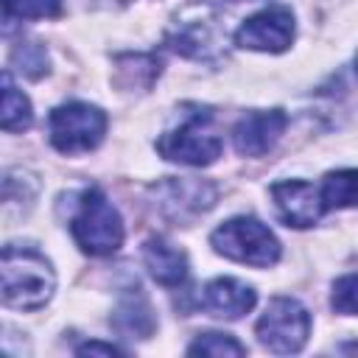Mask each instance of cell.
<instances>
[{
	"instance_id": "9a60e30c",
	"label": "cell",
	"mask_w": 358,
	"mask_h": 358,
	"mask_svg": "<svg viewBox=\"0 0 358 358\" xmlns=\"http://www.w3.org/2000/svg\"><path fill=\"white\" fill-rule=\"evenodd\" d=\"M115 327L123 330V333H129V336L134 333L140 338H145L154 330V316H151V308H148L145 296L140 294V288L120 302V308L115 313Z\"/></svg>"
},
{
	"instance_id": "ac0fdd59",
	"label": "cell",
	"mask_w": 358,
	"mask_h": 358,
	"mask_svg": "<svg viewBox=\"0 0 358 358\" xmlns=\"http://www.w3.org/2000/svg\"><path fill=\"white\" fill-rule=\"evenodd\" d=\"M14 64H20L22 76L28 78H39L42 73H48V53L39 42H20V48H14L11 53Z\"/></svg>"
},
{
	"instance_id": "7a4b0ae2",
	"label": "cell",
	"mask_w": 358,
	"mask_h": 358,
	"mask_svg": "<svg viewBox=\"0 0 358 358\" xmlns=\"http://www.w3.org/2000/svg\"><path fill=\"white\" fill-rule=\"evenodd\" d=\"M70 229H73L76 243L87 255H95V257L115 255L126 235L120 213L98 187H90L81 193V201H78Z\"/></svg>"
},
{
	"instance_id": "8fae6325",
	"label": "cell",
	"mask_w": 358,
	"mask_h": 358,
	"mask_svg": "<svg viewBox=\"0 0 358 358\" xmlns=\"http://www.w3.org/2000/svg\"><path fill=\"white\" fill-rule=\"evenodd\" d=\"M255 302H257L255 288L235 277H215L201 291L204 310L218 319H241L255 308Z\"/></svg>"
},
{
	"instance_id": "4fadbf2b",
	"label": "cell",
	"mask_w": 358,
	"mask_h": 358,
	"mask_svg": "<svg viewBox=\"0 0 358 358\" xmlns=\"http://www.w3.org/2000/svg\"><path fill=\"white\" fill-rule=\"evenodd\" d=\"M34 120L31 112V101L25 98V92L17 90L11 73H3V106H0V126L6 131H25Z\"/></svg>"
},
{
	"instance_id": "2e32d148",
	"label": "cell",
	"mask_w": 358,
	"mask_h": 358,
	"mask_svg": "<svg viewBox=\"0 0 358 358\" xmlns=\"http://www.w3.org/2000/svg\"><path fill=\"white\" fill-rule=\"evenodd\" d=\"M190 355H243L246 347L235 341L229 333H201L190 347Z\"/></svg>"
},
{
	"instance_id": "6da1fadb",
	"label": "cell",
	"mask_w": 358,
	"mask_h": 358,
	"mask_svg": "<svg viewBox=\"0 0 358 358\" xmlns=\"http://www.w3.org/2000/svg\"><path fill=\"white\" fill-rule=\"evenodd\" d=\"M3 302L20 310H39L56 291L50 260L31 246H6L0 263Z\"/></svg>"
},
{
	"instance_id": "277c9868",
	"label": "cell",
	"mask_w": 358,
	"mask_h": 358,
	"mask_svg": "<svg viewBox=\"0 0 358 358\" xmlns=\"http://www.w3.org/2000/svg\"><path fill=\"white\" fill-rule=\"evenodd\" d=\"M106 134V115L84 101L62 103L50 112V143L62 154L92 151Z\"/></svg>"
},
{
	"instance_id": "7c38bea8",
	"label": "cell",
	"mask_w": 358,
	"mask_h": 358,
	"mask_svg": "<svg viewBox=\"0 0 358 358\" xmlns=\"http://www.w3.org/2000/svg\"><path fill=\"white\" fill-rule=\"evenodd\" d=\"M143 260L148 274L165 285V288H176L185 282L187 277V257L182 249H176L173 243H168L165 238H151L143 246Z\"/></svg>"
},
{
	"instance_id": "5b68a950",
	"label": "cell",
	"mask_w": 358,
	"mask_h": 358,
	"mask_svg": "<svg viewBox=\"0 0 358 358\" xmlns=\"http://www.w3.org/2000/svg\"><path fill=\"white\" fill-rule=\"evenodd\" d=\"M257 341L277 352V355H291L299 352L310 336V316L308 308L291 296H274L263 316L257 319Z\"/></svg>"
},
{
	"instance_id": "52a82bcc",
	"label": "cell",
	"mask_w": 358,
	"mask_h": 358,
	"mask_svg": "<svg viewBox=\"0 0 358 358\" xmlns=\"http://www.w3.org/2000/svg\"><path fill=\"white\" fill-rule=\"evenodd\" d=\"M294 42V11L282 3H271L268 8L252 14L235 31V45L246 50L282 53Z\"/></svg>"
},
{
	"instance_id": "ffe728a7",
	"label": "cell",
	"mask_w": 358,
	"mask_h": 358,
	"mask_svg": "<svg viewBox=\"0 0 358 358\" xmlns=\"http://www.w3.org/2000/svg\"><path fill=\"white\" fill-rule=\"evenodd\" d=\"M120 350L115 344H103V341H90L78 347V355H117Z\"/></svg>"
},
{
	"instance_id": "30bf717a",
	"label": "cell",
	"mask_w": 358,
	"mask_h": 358,
	"mask_svg": "<svg viewBox=\"0 0 358 358\" xmlns=\"http://www.w3.org/2000/svg\"><path fill=\"white\" fill-rule=\"evenodd\" d=\"M285 112L268 109V112H246L235 129H232V145L241 157H263L274 148V143L285 131Z\"/></svg>"
},
{
	"instance_id": "7402d4cb",
	"label": "cell",
	"mask_w": 358,
	"mask_h": 358,
	"mask_svg": "<svg viewBox=\"0 0 358 358\" xmlns=\"http://www.w3.org/2000/svg\"><path fill=\"white\" fill-rule=\"evenodd\" d=\"M235 3H241V0H235Z\"/></svg>"
},
{
	"instance_id": "ba28073f",
	"label": "cell",
	"mask_w": 358,
	"mask_h": 358,
	"mask_svg": "<svg viewBox=\"0 0 358 358\" xmlns=\"http://www.w3.org/2000/svg\"><path fill=\"white\" fill-rule=\"evenodd\" d=\"M215 14L207 6L185 8L171 28V48L190 59H210L221 45Z\"/></svg>"
},
{
	"instance_id": "9c48e42d",
	"label": "cell",
	"mask_w": 358,
	"mask_h": 358,
	"mask_svg": "<svg viewBox=\"0 0 358 358\" xmlns=\"http://www.w3.org/2000/svg\"><path fill=\"white\" fill-rule=\"evenodd\" d=\"M271 199H274L277 215L288 227H296V229L313 227L324 213L322 190H316L310 182H302V179L274 182L271 185Z\"/></svg>"
},
{
	"instance_id": "8992f818",
	"label": "cell",
	"mask_w": 358,
	"mask_h": 358,
	"mask_svg": "<svg viewBox=\"0 0 358 358\" xmlns=\"http://www.w3.org/2000/svg\"><path fill=\"white\" fill-rule=\"evenodd\" d=\"M157 151L171 159V162H182V165H210L221 157V137L213 129L210 112H196L190 117H185L176 129L165 131L157 143Z\"/></svg>"
},
{
	"instance_id": "44dd1931",
	"label": "cell",
	"mask_w": 358,
	"mask_h": 358,
	"mask_svg": "<svg viewBox=\"0 0 358 358\" xmlns=\"http://www.w3.org/2000/svg\"><path fill=\"white\" fill-rule=\"evenodd\" d=\"M355 73H358V53H355Z\"/></svg>"
},
{
	"instance_id": "3957f363",
	"label": "cell",
	"mask_w": 358,
	"mask_h": 358,
	"mask_svg": "<svg viewBox=\"0 0 358 358\" xmlns=\"http://www.w3.org/2000/svg\"><path fill=\"white\" fill-rule=\"evenodd\" d=\"M210 243L218 255H224L235 263L255 266V268H268L280 260V241L274 238V232L249 215L224 221L213 232Z\"/></svg>"
},
{
	"instance_id": "5bb4252c",
	"label": "cell",
	"mask_w": 358,
	"mask_h": 358,
	"mask_svg": "<svg viewBox=\"0 0 358 358\" xmlns=\"http://www.w3.org/2000/svg\"><path fill=\"white\" fill-rule=\"evenodd\" d=\"M322 201H324V210L358 207V168L327 173L322 182Z\"/></svg>"
},
{
	"instance_id": "d6986e66",
	"label": "cell",
	"mask_w": 358,
	"mask_h": 358,
	"mask_svg": "<svg viewBox=\"0 0 358 358\" xmlns=\"http://www.w3.org/2000/svg\"><path fill=\"white\" fill-rule=\"evenodd\" d=\"M330 305H333L338 313L358 316V274H347V277H338V280L333 282Z\"/></svg>"
},
{
	"instance_id": "e0dca14e",
	"label": "cell",
	"mask_w": 358,
	"mask_h": 358,
	"mask_svg": "<svg viewBox=\"0 0 358 358\" xmlns=\"http://www.w3.org/2000/svg\"><path fill=\"white\" fill-rule=\"evenodd\" d=\"M6 17H20V20H42V17H56L62 11V0H3Z\"/></svg>"
}]
</instances>
